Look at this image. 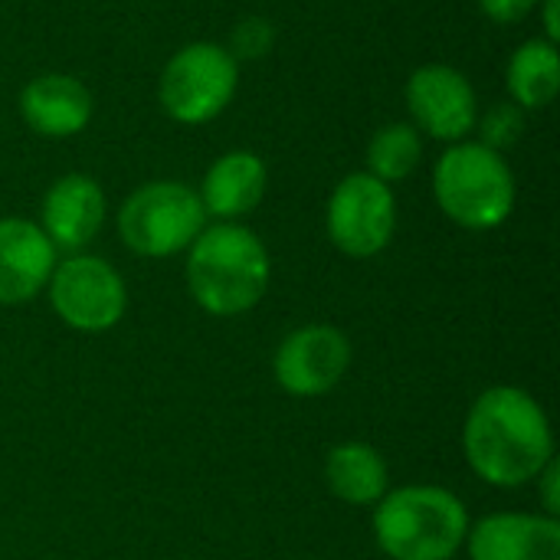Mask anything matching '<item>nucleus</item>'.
I'll use <instances>...</instances> for the list:
<instances>
[{
  "mask_svg": "<svg viewBox=\"0 0 560 560\" xmlns=\"http://www.w3.org/2000/svg\"><path fill=\"white\" fill-rule=\"evenodd\" d=\"M371 525L390 560H453L466 545L469 512L443 486H404L374 505Z\"/></svg>",
  "mask_w": 560,
  "mask_h": 560,
  "instance_id": "7ed1b4c3",
  "label": "nucleus"
},
{
  "mask_svg": "<svg viewBox=\"0 0 560 560\" xmlns=\"http://www.w3.org/2000/svg\"><path fill=\"white\" fill-rule=\"evenodd\" d=\"M351 358L354 351L341 328L302 325L276 348L272 377L292 397H322L345 381Z\"/></svg>",
  "mask_w": 560,
  "mask_h": 560,
  "instance_id": "9d476101",
  "label": "nucleus"
},
{
  "mask_svg": "<svg viewBox=\"0 0 560 560\" xmlns=\"http://www.w3.org/2000/svg\"><path fill=\"white\" fill-rule=\"evenodd\" d=\"M325 486L345 505H377L390 492V469L368 443H338L325 456Z\"/></svg>",
  "mask_w": 560,
  "mask_h": 560,
  "instance_id": "dca6fc26",
  "label": "nucleus"
},
{
  "mask_svg": "<svg viewBox=\"0 0 560 560\" xmlns=\"http://www.w3.org/2000/svg\"><path fill=\"white\" fill-rule=\"evenodd\" d=\"M535 486H538V492H541V509H545V515H551V518H558L560 515V466H558V456L538 472V479H535Z\"/></svg>",
  "mask_w": 560,
  "mask_h": 560,
  "instance_id": "4be33fe9",
  "label": "nucleus"
},
{
  "mask_svg": "<svg viewBox=\"0 0 560 560\" xmlns=\"http://www.w3.org/2000/svg\"><path fill=\"white\" fill-rule=\"evenodd\" d=\"M433 197L446 220L463 230L486 233L512 217L518 187L505 154L466 138L446 144L436 158Z\"/></svg>",
  "mask_w": 560,
  "mask_h": 560,
  "instance_id": "20e7f679",
  "label": "nucleus"
},
{
  "mask_svg": "<svg viewBox=\"0 0 560 560\" xmlns=\"http://www.w3.org/2000/svg\"><path fill=\"white\" fill-rule=\"evenodd\" d=\"M187 292L213 318L253 312L272 282L266 243L243 223H207L187 246Z\"/></svg>",
  "mask_w": 560,
  "mask_h": 560,
  "instance_id": "f03ea898",
  "label": "nucleus"
},
{
  "mask_svg": "<svg viewBox=\"0 0 560 560\" xmlns=\"http://www.w3.org/2000/svg\"><path fill=\"white\" fill-rule=\"evenodd\" d=\"M545 23V39L558 43L560 39V0H538V10H535Z\"/></svg>",
  "mask_w": 560,
  "mask_h": 560,
  "instance_id": "5701e85b",
  "label": "nucleus"
},
{
  "mask_svg": "<svg viewBox=\"0 0 560 560\" xmlns=\"http://www.w3.org/2000/svg\"><path fill=\"white\" fill-rule=\"evenodd\" d=\"M240 89V59L213 43L197 39L180 46L161 69L158 102L177 125L197 128L220 118Z\"/></svg>",
  "mask_w": 560,
  "mask_h": 560,
  "instance_id": "423d86ee",
  "label": "nucleus"
},
{
  "mask_svg": "<svg viewBox=\"0 0 560 560\" xmlns=\"http://www.w3.org/2000/svg\"><path fill=\"white\" fill-rule=\"evenodd\" d=\"M469 469L495 489H522L555 459V430L545 407L522 387H489L463 427Z\"/></svg>",
  "mask_w": 560,
  "mask_h": 560,
  "instance_id": "f257e3e1",
  "label": "nucleus"
},
{
  "mask_svg": "<svg viewBox=\"0 0 560 560\" xmlns=\"http://www.w3.org/2000/svg\"><path fill=\"white\" fill-rule=\"evenodd\" d=\"M49 305L62 325L82 335L112 331L128 312V285L121 272L92 253H69L46 282Z\"/></svg>",
  "mask_w": 560,
  "mask_h": 560,
  "instance_id": "0eeeda50",
  "label": "nucleus"
},
{
  "mask_svg": "<svg viewBox=\"0 0 560 560\" xmlns=\"http://www.w3.org/2000/svg\"><path fill=\"white\" fill-rule=\"evenodd\" d=\"M59 262L56 246L26 217H0V305L33 302Z\"/></svg>",
  "mask_w": 560,
  "mask_h": 560,
  "instance_id": "ddd939ff",
  "label": "nucleus"
},
{
  "mask_svg": "<svg viewBox=\"0 0 560 560\" xmlns=\"http://www.w3.org/2000/svg\"><path fill=\"white\" fill-rule=\"evenodd\" d=\"M479 10L492 20V23H522L525 16H532L538 10V0H479Z\"/></svg>",
  "mask_w": 560,
  "mask_h": 560,
  "instance_id": "412c9836",
  "label": "nucleus"
},
{
  "mask_svg": "<svg viewBox=\"0 0 560 560\" xmlns=\"http://www.w3.org/2000/svg\"><path fill=\"white\" fill-rule=\"evenodd\" d=\"M272 39H276V33H272V26H269L266 20H259V16H246V20H240V23H236L233 39H230V46H226V49H230L236 59H259V56H266V52H269Z\"/></svg>",
  "mask_w": 560,
  "mask_h": 560,
  "instance_id": "aec40b11",
  "label": "nucleus"
},
{
  "mask_svg": "<svg viewBox=\"0 0 560 560\" xmlns=\"http://www.w3.org/2000/svg\"><path fill=\"white\" fill-rule=\"evenodd\" d=\"M269 190V167L256 151L236 148L220 154L203 180H200V203L207 220L217 223H236L240 217H249Z\"/></svg>",
  "mask_w": 560,
  "mask_h": 560,
  "instance_id": "2eb2a0df",
  "label": "nucleus"
},
{
  "mask_svg": "<svg viewBox=\"0 0 560 560\" xmlns=\"http://www.w3.org/2000/svg\"><path fill=\"white\" fill-rule=\"evenodd\" d=\"M203 226V203L184 180H148L135 187L118 207V236L135 256L144 259L187 253Z\"/></svg>",
  "mask_w": 560,
  "mask_h": 560,
  "instance_id": "39448f33",
  "label": "nucleus"
},
{
  "mask_svg": "<svg viewBox=\"0 0 560 560\" xmlns=\"http://www.w3.org/2000/svg\"><path fill=\"white\" fill-rule=\"evenodd\" d=\"M476 131H479V144H486V148L502 154L505 148H512L525 135V108H518L512 98L509 102H495L486 112H479Z\"/></svg>",
  "mask_w": 560,
  "mask_h": 560,
  "instance_id": "6ab92c4d",
  "label": "nucleus"
},
{
  "mask_svg": "<svg viewBox=\"0 0 560 560\" xmlns=\"http://www.w3.org/2000/svg\"><path fill=\"white\" fill-rule=\"evenodd\" d=\"M325 233L331 246L351 259H371L384 253L397 233L394 187L368 171L341 177L325 207Z\"/></svg>",
  "mask_w": 560,
  "mask_h": 560,
  "instance_id": "6e6552de",
  "label": "nucleus"
},
{
  "mask_svg": "<svg viewBox=\"0 0 560 560\" xmlns=\"http://www.w3.org/2000/svg\"><path fill=\"white\" fill-rule=\"evenodd\" d=\"M404 102L410 125L433 141L456 144L476 131L479 95L469 75L450 62H423L410 72L404 85Z\"/></svg>",
  "mask_w": 560,
  "mask_h": 560,
  "instance_id": "1a4fd4ad",
  "label": "nucleus"
},
{
  "mask_svg": "<svg viewBox=\"0 0 560 560\" xmlns=\"http://www.w3.org/2000/svg\"><path fill=\"white\" fill-rule=\"evenodd\" d=\"M108 200L95 177L62 174L49 184L39 203V230L49 236L56 253H82L105 226Z\"/></svg>",
  "mask_w": 560,
  "mask_h": 560,
  "instance_id": "9b49d317",
  "label": "nucleus"
},
{
  "mask_svg": "<svg viewBox=\"0 0 560 560\" xmlns=\"http://www.w3.org/2000/svg\"><path fill=\"white\" fill-rule=\"evenodd\" d=\"M505 85L518 108H525V112L548 108L560 92L558 43H551L545 36L525 39L505 66Z\"/></svg>",
  "mask_w": 560,
  "mask_h": 560,
  "instance_id": "f3484780",
  "label": "nucleus"
},
{
  "mask_svg": "<svg viewBox=\"0 0 560 560\" xmlns=\"http://www.w3.org/2000/svg\"><path fill=\"white\" fill-rule=\"evenodd\" d=\"M423 161V135L410 121H387L377 128L368 141L364 151V171L374 174L384 184H400L407 180Z\"/></svg>",
  "mask_w": 560,
  "mask_h": 560,
  "instance_id": "a211bd4d",
  "label": "nucleus"
},
{
  "mask_svg": "<svg viewBox=\"0 0 560 560\" xmlns=\"http://www.w3.org/2000/svg\"><path fill=\"white\" fill-rule=\"evenodd\" d=\"M16 108L30 131L62 141L89 128L95 115V98L82 79L69 72H43L20 89Z\"/></svg>",
  "mask_w": 560,
  "mask_h": 560,
  "instance_id": "f8f14e48",
  "label": "nucleus"
},
{
  "mask_svg": "<svg viewBox=\"0 0 560 560\" xmlns=\"http://www.w3.org/2000/svg\"><path fill=\"white\" fill-rule=\"evenodd\" d=\"M469 560H560V522L532 512H495L469 525Z\"/></svg>",
  "mask_w": 560,
  "mask_h": 560,
  "instance_id": "4468645a",
  "label": "nucleus"
}]
</instances>
